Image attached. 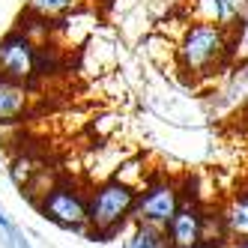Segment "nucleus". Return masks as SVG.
Listing matches in <instances>:
<instances>
[{
  "mask_svg": "<svg viewBox=\"0 0 248 248\" xmlns=\"http://www.w3.org/2000/svg\"><path fill=\"white\" fill-rule=\"evenodd\" d=\"M233 33L221 24H206V21H188L183 27V36L173 45V57L180 72L191 78H209L212 72L227 66L233 57Z\"/></svg>",
  "mask_w": 248,
  "mask_h": 248,
  "instance_id": "obj_1",
  "label": "nucleus"
},
{
  "mask_svg": "<svg viewBox=\"0 0 248 248\" xmlns=\"http://www.w3.org/2000/svg\"><path fill=\"white\" fill-rule=\"evenodd\" d=\"M135 188L123 186L114 176L93 183L87 191V230L102 239L120 233L135 216Z\"/></svg>",
  "mask_w": 248,
  "mask_h": 248,
  "instance_id": "obj_2",
  "label": "nucleus"
},
{
  "mask_svg": "<svg viewBox=\"0 0 248 248\" xmlns=\"http://www.w3.org/2000/svg\"><path fill=\"white\" fill-rule=\"evenodd\" d=\"M87 191L90 186H84L81 180L60 176L45 194L36 198V209L63 230H87Z\"/></svg>",
  "mask_w": 248,
  "mask_h": 248,
  "instance_id": "obj_3",
  "label": "nucleus"
},
{
  "mask_svg": "<svg viewBox=\"0 0 248 248\" xmlns=\"http://www.w3.org/2000/svg\"><path fill=\"white\" fill-rule=\"evenodd\" d=\"M186 201L183 183L173 176L155 173L153 180L135 194V224H150V227H162L173 218V212L180 209V203Z\"/></svg>",
  "mask_w": 248,
  "mask_h": 248,
  "instance_id": "obj_4",
  "label": "nucleus"
},
{
  "mask_svg": "<svg viewBox=\"0 0 248 248\" xmlns=\"http://www.w3.org/2000/svg\"><path fill=\"white\" fill-rule=\"evenodd\" d=\"M206 224H209V206L203 201L186 198L173 218L165 224L168 248H203L206 245Z\"/></svg>",
  "mask_w": 248,
  "mask_h": 248,
  "instance_id": "obj_5",
  "label": "nucleus"
},
{
  "mask_svg": "<svg viewBox=\"0 0 248 248\" xmlns=\"http://www.w3.org/2000/svg\"><path fill=\"white\" fill-rule=\"evenodd\" d=\"M0 75L15 78L21 84L36 81V45L18 27H12L0 36Z\"/></svg>",
  "mask_w": 248,
  "mask_h": 248,
  "instance_id": "obj_6",
  "label": "nucleus"
},
{
  "mask_svg": "<svg viewBox=\"0 0 248 248\" xmlns=\"http://www.w3.org/2000/svg\"><path fill=\"white\" fill-rule=\"evenodd\" d=\"M188 21H206L236 30L248 12V0H186Z\"/></svg>",
  "mask_w": 248,
  "mask_h": 248,
  "instance_id": "obj_7",
  "label": "nucleus"
},
{
  "mask_svg": "<svg viewBox=\"0 0 248 248\" xmlns=\"http://www.w3.org/2000/svg\"><path fill=\"white\" fill-rule=\"evenodd\" d=\"M30 105H33L30 84H21L15 78L0 75V126L21 123L30 114Z\"/></svg>",
  "mask_w": 248,
  "mask_h": 248,
  "instance_id": "obj_8",
  "label": "nucleus"
},
{
  "mask_svg": "<svg viewBox=\"0 0 248 248\" xmlns=\"http://www.w3.org/2000/svg\"><path fill=\"white\" fill-rule=\"evenodd\" d=\"M218 218H221V230H224L227 242H233V245L248 242V188L230 194L224 206L218 209Z\"/></svg>",
  "mask_w": 248,
  "mask_h": 248,
  "instance_id": "obj_9",
  "label": "nucleus"
},
{
  "mask_svg": "<svg viewBox=\"0 0 248 248\" xmlns=\"http://www.w3.org/2000/svg\"><path fill=\"white\" fill-rule=\"evenodd\" d=\"M15 27H18L36 48H39V45H48V42H54V39H51V36H54V21H48V18H42V15L30 12V9L21 12V18L15 21Z\"/></svg>",
  "mask_w": 248,
  "mask_h": 248,
  "instance_id": "obj_10",
  "label": "nucleus"
},
{
  "mask_svg": "<svg viewBox=\"0 0 248 248\" xmlns=\"http://www.w3.org/2000/svg\"><path fill=\"white\" fill-rule=\"evenodd\" d=\"M221 96L230 105H248V60H239L236 66H230Z\"/></svg>",
  "mask_w": 248,
  "mask_h": 248,
  "instance_id": "obj_11",
  "label": "nucleus"
},
{
  "mask_svg": "<svg viewBox=\"0 0 248 248\" xmlns=\"http://www.w3.org/2000/svg\"><path fill=\"white\" fill-rule=\"evenodd\" d=\"M153 170H150V165L144 162V158H126L117 170H114V180H120L123 186H129V188H135V191H140L150 180H153Z\"/></svg>",
  "mask_w": 248,
  "mask_h": 248,
  "instance_id": "obj_12",
  "label": "nucleus"
},
{
  "mask_svg": "<svg viewBox=\"0 0 248 248\" xmlns=\"http://www.w3.org/2000/svg\"><path fill=\"white\" fill-rule=\"evenodd\" d=\"M24 9L42 15V18H48V21H60V18H66V15H72V12L81 9V0H27Z\"/></svg>",
  "mask_w": 248,
  "mask_h": 248,
  "instance_id": "obj_13",
  "label": "nucleus"
},
{
  "mask_svg": "<svg viewBox=\"0 0 248 248\" xmlns=\"http://www.w3.org/2000/svg\"><path fill=\"white\" fill-rule=\"evenodd\" d=\"M0 245L3 248H33L27 242V236H24V230L6 216L3 206H0Z\"/></svg>",
  "mask_w": 248,
  "mask_h": 248,
  "instance_id": "obj_14",
  "label": "nucleus"
},
{
  "mask_svg": "<svg viewBox=\"0 0 248 248\" xmlns=\"http://www.w3.org/2000/svg\"><path fill=\"white\" fill-rule=\"evenodd\" d=\"M129 248H168V236H165L162 227L138 224L132 239H129Z\"/></svg>",
  "mask_w": 248,
  "mask_h": 248,
  "instance_id": "obj_15",
  "label": "nucleus"
},
{
  "mask_svg": "<svg viewBox=\"0 0 248 248\" xmlns=\"http://www.w3.org/2000/svg\"><path fill=\"white\" fill-rule=\"evenodd\" d=\"M242 42H245V45H248V21H245V24H242Z\"/></svg>",
  "mask_w": 248,
  "mask_h": 248,
  "instance_id": "obj_16",
  "label": "nucleus"
}]
</instances>
